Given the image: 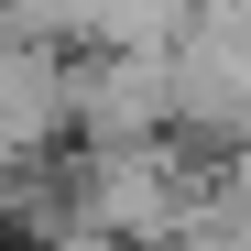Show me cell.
<instances>
[{
    "label": "cell",
    "instance_id": "cell-1",
    "mask_svg": "<svg viewBox=\"0 0 251 251\" xmlns=\"http://www.w3.org/2000/svg\"><path fill=\"white\" fill-rule=\"evenodd\" d=\"M207 0H99V44L109 55H164Z\"/></svg>",
    "mask_w": 251,
    "mask_h": 251
},
{
    "label": "cell",
    "instance_id": "cell-2",
    "mask_svg": "<svg viewBox=\"0 0 251 251\" xmlns=\"http://www.w3.org/2000/svg\"><path fill=\"white\" fill-rule=\"evenodd\" d=\"M33 44H55V33H99V0H0Z\"/></svg>",
    "mask_w": 251,
    "mask_h": 251
},
{
    "label": "cell",
    "instance_id": "cell-3",
    "mask_svg": "<svg viewBox=\"0 0 251 251\" xmlns=\"http://www.w3.org/2000/svg\"><path fill=\"white\" fill-rule=\"evenodd\" d=\"M131 251H153V240H131Z\"/></svg>",
    "mask_w": 251,
    "mask_h": 251
}]
</instances>
